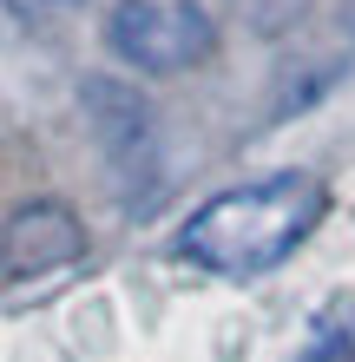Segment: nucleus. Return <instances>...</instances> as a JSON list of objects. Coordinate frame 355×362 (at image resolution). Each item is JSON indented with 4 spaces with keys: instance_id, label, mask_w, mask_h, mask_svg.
<instances>
[{
    "instance_id": "nucleus-1",
    "label": "nucleus",
    "mask_w": 355,
    "mask_h": 362,
    "mask_svg": "<svg viewBox=\"0 0 355 362\" xmlns=\"http://www.w3.org/2000/svg\"><path fill=\"white\" fill-rule=\"evenodd\" d=\"M323 204L329 198L309 172H270L198 204L178 230V250L217 276H263L323 224Z\"/></svg>"
},
{
    "instance_id": "nucleus-2",
    "label": "nucleus",
    "mask_w": 355,
    "mask_h": 362,
    "mask_svg": "<svg viewBox=\"0 0 355 362\" xmlns=\"http://www.w3.org/2000/svg\"><path fill=\"white\" fill-rule=\"evenodd\" d=\"M79 112H86L92 139H99V158L119 185V198L132 211H152L158 191H164V152H158V112L138 86H125L112 73H92L79 79Z\"/></svg>"
},
{
    "instance_id": "nucleus-3",
    "label": "nucleus",
    "mask_w": 355,
    "mask_h": 362,
    "mask_svg": "<svg viewBox=\"0 0 355 362\" xmlns=\"http://www.w3.org/2000/svg\"><path fill=\"white\" fill-rule=\"evenodd\" d=\"M106 47L132 73H184L211 59L217 27L198 0H119L106 13Z\"/></svg>"
},
{
    "instance_id": "nucleus-4",
    "label": "nucleus",
    "mask_w": 355,
    "mask_h": 362,
    "mask_svg": "<svg viewBox=\"0 0 355 362\" xmlns=\"http://www.w3.org/2000/svg\"><path fill=\"white\" fill-rule=\"evenodd\" d=\"M86 257V230L66 204L40 198V204H20L7 218V250H0V264H7V284H27V276H47V270H66Z\"/></svg>"
},
{
    "instance_id": "nucleus-5",
    "label": "nucleus",
    "mask_w": 355,
    "mask_h": 362,
    "mask_svg": "<svg viewBox=\"0 0 355 362\" xmlns=\"http://www.w3.org/2000/svg\"><path fill=\"white\" fill-rule=\"evenodd\" d=\"M231 7H237V20L257 40H283V33H296L303 20H309L316 0H231Z\"/></svg>"
},
{
    "instance_id": "nucleus-6",
    "label": "nucleus",
    "mask_w": 355,
    "mask_h": 362,
    "mask_svg": "<svg viewBox=\"0 0 355 362\" xmlns=\"http://www.w3.org/2000/svg\"><path fill=\"white\" fill-rule=\"evenodd\" d=\"M7 7L20 20H53V13H73V7H86V0H7Z\"/></svg>"
},
{
    "instance_id": "nucleus-7",
    "label": "nucleus",
    "mask_w": 355,
    "mask_h": 362,
    "mask_svg": "<svg viewBox=\"0 0 355 362\" xmlns=\"http://www.w3.org/2000/svg\"><path fill=\"white\" fill-rule=\"evenodd\" d=\"M342 27H349V33H355V0H342Z\"/></svg>"
}]
</instances>
